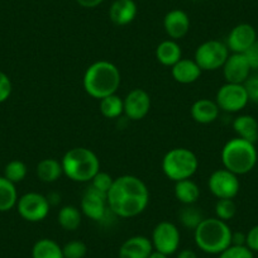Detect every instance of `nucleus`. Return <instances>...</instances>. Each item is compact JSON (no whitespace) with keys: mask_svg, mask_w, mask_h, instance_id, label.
I'll return each instance as SVG.
<instances>
[{"mask_svg":"<svg viewBox=\"0 0 258 258\" xmlns=\"http://www.w3.org/2000/svg\"><path fill=\"white\" fill-rule=\"evenodd\" d=\"M176 258H198V254L192 249H182L177 253Z\"/></svg>","mask_w":258,"mask_h":258,"instance_id":"41","label":"nucleus"},{"mask_svg":"<svg viewBox=\"0 0 258 258\" xmlns=\"http://www.w3.org/2000/svg\"><path fill=\"white\" fill-rule=\"evenodd\" d=\"M120 71L111 62L101 59L91 63L83 78L84 90L94 99L106 98L116 94L120 86Z\"/></svg>","mask_w":258,"mask_h":258,"instance_id":"2","label":"nucleus"},{"mask_svg":"<svg viewBox=\"0 0 258 258\" xmlns=\"http://www.w3.org/2000/svg\"><path fill=\"white\" fill-rule=\"evenodd\" d=\"M137 16V6L133 0H115L109 9V18L115 26L132 23Z\"/></svg>","mask_w":258,"mask_h":258,"instance_id":"19","label":"nucleus"},{"mask_svg":"<svg viewBox=\"0 0 258 258\" xmlns=\"http://www.w3.org/2000/svg\"><path fill=\"white\" fill-rule=\"evenodd\" d=\"M243 85H244L245 90H247L249 100L255 103L258 100V76H249L248 80Z\"/></svg>","mask_w":258,"mask_h":258,"instance_id":"36","label":"nucleus"},{"mask_svg":"<svg viewBox=\"0 0 258 258\" xmlns=\"http://www.w3.org/2000/svg\"><path fill=\"white\" fill-rule=\"evenodd\" d=\"M16 183L7 180L4 176H0V212H9L17 207L18 202Z\"/></svg>","mask_w":258,"mask_h":258,"instance_id":"27","label":"nucleus"},{"mask_svg":"<svg viewBox=\"0 0 258 258\" xmlns=\"http://www.w3.org/2000/svg\"><path fill=\"white\" fill-rule=\"evenodd\" d=\"M12 90H13V85L9 76L3 71H0V104L8 100Z\"/></svg>","mask_w":258,"mask_h":258,"instance_id":"35","label":"nucleus"},{"mask_svg":"<svg viewBox=\"0 0 258 258\" xmlns=\"http://www.w3.org/2000/svg\"><path fill=\"white\" fill-rule=\"evenodd\" d=\"M90 186H93L96 190L101 191V192L106 194L108 195V191L110 190L111 185L114 182V178L111 177L109 173L103 172V171H99L95 176H94L93 180L90 181Z\"/></svg>","mask_w":258,"mask_h":258,"instance_id":"33","label":"nucleus"},{"mask_svg":"<svg viewBox=\"0 0 258 258\" xmlns=\"http://www.w3.org/2000/svg\"><path fill=\"white\" fill-rule=\"evenodd\" d=\"M100 111L108 119H116L124 114V101L116 94L109 95L100 100Z\"/></svg>","mask_w":258,"mask_h":258,"instance_id":"29","label":"nucleus"},{"mask_svg":"<svg viewBox=\"0 0 258 258\" xmlns=\"http://www.w3.org/2000/svg\"><path fill=\"white\" fill-rule=\"evenodd\" d=\"M148 258H168V255L163 254V253H161V252H157V250H153Z\"/></svg>","mask_w":258,"mask_h":258,"instance_id":"42","label":"nucleus"},{"mask_svg":"<svg viewBox=\"0 0 258 258\" xmlns=\"http://www.w3.org/2000/svg\"><path fill=\"white\" fill-rule=\"evenodd\" d=\"M180 240L181 235L178 228L167 220L160 222L156 225L152 232V238H151L153 249L166 255H171L177 252L180 247Z\"/></svg>","mask_w":258,"mask_h":258,"instance_id":"10","label":"nucleus"},{"mask_svg":"<svg viewBox=\"0 0 258 258\" xmlns=\"http://www.w3.org/2000/svg\"><path fill=\"white\" fill-rule=\"evenodd\" d=\"M124 101V114L131 120L146 118L151 110V96L145 89H133L126 94Z\"/></svg>","mask_w":258,"mask_h":258,"instance_id":"13","label":"nucleus"},{"mask_svg":"<svg viewBox=\"0 0 258 258\" xmlns=\"http://www.w3.org/2000/svg\"><path fill=\"white\" fill-rule=\"evenodd\" d=\"M255 104H258V100H257V101H255Z\"/></svg>","mask_w":258,"mask_h":258,"instance_id":"43","label":"nucleus"},{"mask_svg":"<svg viewBox=\"0 0 258 258\" xmlns=\"http://www.w3.org/2000/svg\"><path fill=\"white\" fill-rule=\"evenodd\" d=\"M81 213L91 220L103 223L110 214V209L108 207L106 194L96 190L93 186H89L81 198L80 204Z\"/></svg>","mask_w":258,"mask_h":258,"instance_id":"12","label":"nucleus"},{"mask_svg":"<svg viewBox=\"0 0 258 258\" xmlns=\"http://www.w3.org/2000/svg\"><path fill=\"white\" fill-rule=\"evenodd\" d=\"M36 172L39 180L46 183L56 182L63 175L61 161H57L56 158H44L39 161Z\"/></svg>","mask_w":258,"mask_h":258,"instance_id":"24","label":"nucleus"},{"mask_svg":"<svg viewBox=\"0 0 258 258\" xmlns=\"http://www.w3.org/2000/svg\"><path fill=\"white\" fill-rule=\"evenodd\" d=\"M237 213V205H235L233 199H218L217 204H215V217L220 220H228L233 219Z\"/></svg>","mask_w":258,"mask_h":258,"instance_id":"31","label":"nucleus"},{"mask_svg":"<svg viewBox=\"0 0 258 258\" xmlns=\"http://www.w3.org/2000/svg\"><path fill=\"white\" fill-rule=\"evenodd\" d=\"M229 54L230 51L224 42L210 39L198 47L194 59L202 71H217L224 66Z\"/></svg>","mask_w":258,"mask_h":258,"instance_id":"7","label":"nucleus"},{"mask_svg":"<svg viewBox=\"0 0 258 258\" xmlns=\"http://www.w3.org/2000/svg\"><path fill=\"white\" fill-rule=\"evenodd\" d=\"M49 205L47 197L42 194L27 192L22 195L17 202V210L18 214L23 218L24 220L31 223H38L46 219L49 213Z\"/></svg>","mask_w":258,"mask_h":258,"instance_id":"8","label":"nucleus"},{"mask_svg":"<svg viewBox=\"0 0 258 258\" xmlns=\"http://www.w3.org/2000/svg\"><path fill=\"white\" fill-rule=\"evenodd\" d=\"M103 2L104 0H76V3H78L79 6L83 7V8H88V9L96 8V7L100 6Z\"/></svg>","mask_w":258,"mask_h":258,"instance_id":"40","label":"nucleus"},{"mask_svg":"<svg viewBox=\"0 0 258 258\" xmlns=\"http://www.w3.org/2000/svg\"><path fill=\"white\" fill-rule=\"evenodd\" d=\"M199 167V160L187 148H172L162 158V171L166 177L177 181L191 178Z\"/></svg>","mask_w":258,"mask_h":258,"instance_id":"6","label":"nucleus"},{"mask_svg":"<svg viewBox=\"0 0 258 258\" xmlns=\"http://www.w3.org/2000/svg\"><path fill=\"white\" fill-rule=\"evenodd\" d=\"M81 220H83V213L75 205L62 207L57 214V222L59 227L68 232H74L78 229L81 225Z\"/></svg>","mask_w":258,"mask_h":258,"instance_id":"25","label":"nucleus"},{"mask_svg":"<svg viewBox=\"0 0 258 258\" xmlns=\"http://www.w3.org/2000/svg\"><path fill=\"white\" fill-rule=\"evenodd\" d=\"M202 73V69L198 66L195 59L190 58H181L177 63H175L171 68L173 80L183 84V85H188V84H192L199 80Z\"/></svg>","mask_w":258,"mask_h":258,"instance_id":"18","label":"nucleus"},{"mask_svg":"<svg viewBox=\"0 0 258 258\" xmlns=\"http://www.w3.org/2000/svg\"><path fill=\"white\" fill-rule=\"evenodd\" d=\"M208 187L217 199H234L239 192L240 182L235 173L227 168H220L210 175Z\"/></svg>","mask_w":258,"mask_h":258,"instance_id":"11","label":"nucleus"},{"mask_svg":"<svg viewBox=\"0 0 258 258\" xmlns=\"http://www.w3.org/2000/svg\"><path fill=\"white\" fill-rule=\"evenodd\" d=\"M247 234L242 232L232 233V245H245Z\"/></svg>","mask_w":258,"mask_h":258,"instance_id":"39","label":"nucleus"},{"mask_svg":"<svg viewBox=\"0 0 258 258\" xmlns=\"http://www.w3.org/2000/svg\"><path fill=\"white\" fill-rule=\"evenodd\" d=\"M27 172H28V168H27V165L23 161L13 160L4 168V177L11 181V182L18 183L26 178Z\"/></svg>","mask_w":258,"mask_h":258,"instance_id":"30","label":"nucleus"},{"mask_svg":"<svg viewBox=\"0 0 258 258\" xmlns=\"http://www.w3.org/2000/svg\"><path fill=\"white\" fill-rule=\"evenodd\" d=\"M32 258H64L62 247L53 239L43 238L34 243Z\"/></svg>","mask_w":258,"mask_h":258,"instance_id":"26","label":"nucleus"},{"mask_svg":"<svg viewBox=\"0 0 258 258\" xmlns=\"http://www.w3.org/2000/svg\"><path fill=\"white\" fill-rule=\"evenodd\" d=\"M163 28L171 39H181L190 31V18L183 11L173 9L165 16Z\"/></svg>","mask_w":258,"mask_h":258,"instance_id":"16","label":"nucleus"},{"mask_svg":"<svg viewBox=\"0 0 258 258\" xmlns=\"http://www.w3.org/2000/svg\"><path fill=\"white\" fill-rule=\"evenodd\" d=\"M156 58L163 66L172 68L173 64L177 63L182 58L180 44L173 39H166L161 42L156 48Z\"/></svg>","mask_w":258,"mask_h":258,"instance_id":"21","label":"nucleus"},{"mask_svg":"<svg viewBox=\"0 0 258 258\" xmlns=\"http://www.w3.org/2000/svg\"><path fill=\"white\" fill-rule=\"evenodd\" d=\"M245 245H247L252 252H258V224L248 230Z\"/></svg>","mask_w":258,"mask_h":258,"instance_id":"38","label":"nucleus"},{"mask_svg":"<svg viewBox=\"0 0 258 258\" xmlns=\"http://www.w3.org/2000/svg\"><path fill=\"white\" fill-rule=\"evenodd\" d=\"M108 207L115 217L128 219L142 214L150 204V190L142 178L123 175L114 178L106 195Z\"/></svg>","mask_w":258,"mask_h":258,"instance_id":"1","label":"nucleus"},{"mask_svg":"<svg viewBox=\"0 0 258 258\" xmlns=\"http://www.w3.org/2000/svg\"><path fill=\"white\" fill-rule=\"evenodd\" d=\"M252 70H258V39L243 53Z\"/></svg>","mask_w":258,"mask_h":258,"instance_id":"37","label":"nucleus"},{"mask_svg":"<svg viewBox=\"0 0 258 258\" xmlns=\"http://www.w3.org/2000/svg\"><path fill=\"white\" fill-rule=\"evenodd\" d=\"M190 113L192 119L200 124H210L219 116L220 109L214 100L199 99L191 105Z\"/></svg>","mask_w":258,"mask_h":258,"instance_id":"20","label":"nucleus"},{"mask_svg":"<svg viewBox=\"0 0 258 258\" xmlns=\"http://www.w3.org/2000/svg\"><path fill=\"white\" fill-rule=\"evenodd\" d=\"M150 238L145 235L131 237L119 248V258H148L153 252Z\"/></svg>","mask_w":258,"mask_h":258,"instance_id":"17","label":"nucleus"},{"mask_svg":"<svg viewBox=\"0 0 258 258\" xmlns=\"http://www.w3.org/2000/svg\"><path fill=\"white\" fill-rule=\"evenodd\" d=\"M222 69L225 81L230 84H244L252 70L243 53L229 54Z\"/></svg>","mask_w":258,"mask_h":258,"instance_id":"15","label":"nucleus"},{"mask_svg":"<svg viewBox=\"0 0 258 258\" xmlns=\"http://www.w3.org/2000/svg\"><path fill=\"white\" fill-rule=\"evenodd\" d=\"M232 229L227 222L215 218H205L194 230V239L200 250L209 254H220L232 245Z\"/></svg>","mask_w":258,"mask_h":258,"instance_id":"3","label":"nucleus"},{"mask_svg":"<svg viewBox=\"0 0 258 258\" xmlns=\"http://www.w3.org/2000/svg\"><path fill=\"white\" fill-rule=\"evenodd\" d=\"M219 258H253V252L247 245H229L220 253Z\"/></svg>","mask_w":258,"mask_h":258,"instance_id":"34","label":"nucleus"},{"mask_svg":"<svg viewBox=\"0 0 258 258\" xmlns=\"http://www.w3.org/2000/svg\"><path fill=\"white\" fill-rule=\"evenodd\" d=\"M63 175L75 182H90L100 171V160L94 151L75 147L64 153L61 160Z\"/></svg>","mask_w":258,"mask_h":258,"instance_id":"4","label":"nucleus"},{"mask_svg":"<svg viewBox=\"0 0 258 258\" xmlns=\"http://www.w3.org/2000/svg\"><path fill=\"white\" fill-rule=\"evenodd\" d=\"M257 158L254 143L239 137L228 141L222 150L223 166L237 176L250 172L257 163Z\"/></svg>","mask_w":258,"mask_h":258,"instance_id":"5","label":"nucleus"},{"mask_svg":"<svg viewBox=\"0 0 258 258\" xmlns=\"http://www.w3.org/2000/svg\"><path fill=\"white\" fill-rule=\"evenodd\" d=\"M233 129L237 133V136L242 140L248 142L255 143L258 140V121L254 116L243 114L237 116L233 121Z\"/></svg>","mask_w":258,"mask_h":258,"instance_id":"22","label":"nucleus"},{"mask_svg":"<svg viewBox=\"0 0 258 258\" xmlns=\"http://www.w3.org/2000/svg\"><path fill=\"white\" fill-rule=\"evenodd\" d=\"M257 41V32L250 24L240 23L230 31L227 38V47L232 53H244Z\"/></svg>","mask_w":258,"mask_h":258,"instance_id":"14","label":"nucleus"},{"mask_svg":"<svg viewBox=\"0 0 258 258\" xmlns=\"http://www.w3.org/2000/svg\"><path fill=\"white\" fill-rule=\"evenodd\" d=\"M205 219L202 209L194 205H183L182 209L178 213V220L183 228L190 230H195L199 227L200 223Z\"/></svg>","mask_w":258,"mask_h":258,"instance_id":"28","label":"nucleus"},{"mask_svg":"<svg viewBox=\"0 0 258 258\" xmlns=\"http://www.w3.org/2000/svg\"><path fill=\"white\" fill-rule=\"evenodd\" d=\"M175 198L183 205H194L200 198V188L191 178L175 182Z\"/></svg>","mask_w":258,"mask_h":258,"instance_id":"23","label":"nucleus"},{"mask_svg":"<svg viewBox=\"0 0 258 258\" xmlns=\"http://www.w3.org/2000/svg\"><path fill=\"white\" fill-rule=\"evenodd\" d=\"M248 101L249 96L243 84L225 83L220 86L215 96V103L218 104L220 110L227 113H238L245 108Z\"/></svg>","mask_w":258,"mask_h":258,"instance_id":"9","label":"nucleus"},{"mask_svg":"<svg viewBox=\"0 0 258 258\" xmlns=\"http://www.w3.org/2000/svg\"><path fill=\"white\" fill-rule=\"evenodd\" d=\"M64 258H84L88 253V247L83 240H71L62 247Z\"/></svg>","mask_w":258,"mask_h":258,"instance_id":"32","label":"nucleus"}]
</instances>
